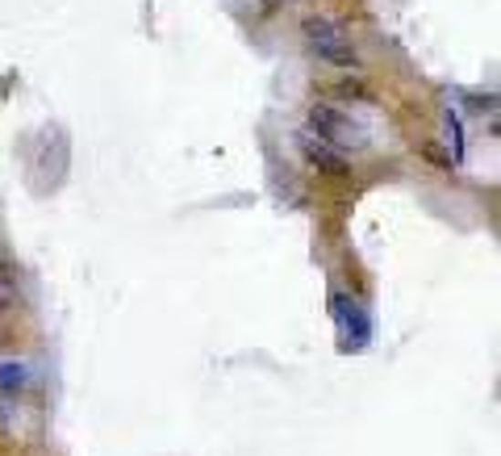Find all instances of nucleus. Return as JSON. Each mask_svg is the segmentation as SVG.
Listing matches in <instances>:
<instances>
[{
    "instance_id": "obj_3",
    "label": "nucleus",
    "mask_w": 501,
    "mask_h": 456,
    "mask_svg": "<svg viewBox=\"0 0 501 456\" xmlns=\"http://www.w3.org/2000/svg\"><path fill=\"white\" fill-rule=\"evenodd\" d=\"M301 155L309 159L318 172H326V176H347V172H351V159L339 155V151L326 147V143H318L314 134H305L301 139Z\"/></svg>"
},
{
    "instance_id": "obj_1",
    "label": "nucleus",
    "mask_w": 501,
    "mask_h": 456,
    "mask_svg": "<svg viewBox=\"0 0 501 456\" xmlns=\"http://www.w3.org/2000/svg\"><path fill=\"white\" fill-rule=\"evenodd\" d=\"M309 134H318V143H326V147H334V151H360L372 143V134L347 110L330 105V101L309 105Z\"/></svg>"
},
{
    "instance_id": "obj_2",
    "label": "nucleus",
    "mask_w": 501,
    "mask_h": 456,
    "mask_svg": "<svg viewBox=\"0 0 501 456\" xmlns=\"http://www.w3.org/2000/svg\"><path fill=\"white\" fill-rule=\"evenodd\" d=\"M301 34H305V42H309V50H314L318 59L334 63V68H355V63H360V55H355V42L343 34V26H339V21L309 13V17L301 21Z\"/></svg>"
},
{
    "instance_id": "obj_4",
    "label": "nucleus",
    "mask_w": 501,
    "mask_h": 456,
    "mask_svg": "<svg viewBox=\"0 0 501 456\" xmlns=\"http://www.w3.org/2000/svg\"><path fill=\"white\" fill-rule=\"evenodd\" d=\"M21 386H26V368L21 365L0 368V394H21Z\"/></svg>"
}]
</instances>
